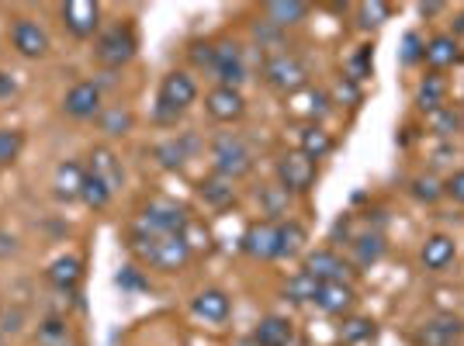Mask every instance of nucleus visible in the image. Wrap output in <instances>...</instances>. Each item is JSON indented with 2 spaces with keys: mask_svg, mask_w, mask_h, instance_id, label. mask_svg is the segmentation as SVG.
Returning <instances> with one entry per match:
<instances>
[{
  "mask_svg": "<svg viewBox=\"0 0 464 346\" xmlns=\"http://www.w3.org/2000/svg\"><path fill=\"white\" fill-rule=\"evenodd\" d=\"M454 256H458V243L444 235V232H437V235H430L423 243V250H420V260H423L426 270H444L454 264Z\"/></svg>",
  "mask_w": 464,
  "mask_h": 346,
  "instance_id": "18",
  "label": "nucleus"
},
{
  "mask_svg": "<svg viewBox=\"0 0 464 346\" xmlns=\"http://www.w3.org/2000/svg\"><path fill=\"white\" fill-rule=\"evenodd\" d=\"M212 70L218 73V87H236L239 91V83H246V77H250L246 49L239 42H218L215 45Z\"/></svg>",
  "mask_w": 464,
  "mask_h": 346,
  "instance_id": "6",
  "label": "nucleus"
},
{
  "mask_svg": "<svg viewBox=\"0 0 464 346\" xmlns=\"http://www.w3.org/2000/svg\"><path fill=\"white\" fill-rule=\"evenodd\" d=\"M45 277H49V284L59 291H77L80 277H83V264H80V256H56L49 270H45Z\"/></svg>",
  "mask_w": 464,
  "mask_h": 346,
  "instance_id": "21",
  "label": "nucleus"
},
{
  "mask_svg": "<svg viewBox=\"0 0 464 346\" xmlns=\"http://www.w3.org/2000/svg\"><path fill=\"white\" fill-rule=\"evenodd\" d=\"M426 121H430V129H433L437 135H450V132H458V129H461V111H458V108H450V104H444V108L430 111Z\"/></svg>",
  "mask_w": 464,
  "mask_h": 346,
  "instance_id": "35",
  "label": "nucleus"
},
{
  "mask_svg": "<svg viewBox=\"0 0 464 346\" xmlns=\"http://www.w3.org/2000/svg\"><path fill=\"white\" fill-rule=\"evenodd\" d=\"M302 270L315 277L319 284H333V281H340V284H350V277H353V270L343 256H336L333 250H312L305 253V264Z\"/></svg>",
  "mask_w": 464,
  "mask_h": 346,
  "instance_id": "11",
  "label": "nucleus"
},
{
  "mask_svg": "<svg viewBox=\"0 0 464 346\" xmlns=\"http://www.w3.org/2000/svg\"><path fill=\"white\" fill-rule=\"evenodd\" d=\"M115 281H118V288H125V291L150 288V284H146V277H142V270H139V267H121V274H118Z\"/></svg>",
  "mask_w": 464,
  "mask_h": 346,
  "instance_id": "41",
  "label": "nucleus"
},
{
  "mask_svg": "<svg viewBox=\"0 0 464 346\" xmlns=\"http://www.w3.org/2000/svg\"><path fill=\"white\" fill-rule=\"evenodd\" d=\"M412 194H416L420 201H426V205H433V201L444 194V184H437L433 177H416V180H412Z\"/></svg>",
  "mask_w": 464,
  "mask_h": 346,
  "instance_id": "40",
  "label": "nucleus"
},
{
  "mask_svg": "<svg viewBox=\"0 0 464 346\" xmlns=\"http://www.w3.org/2000/svg\"><path fill=\"white\" fill-rule=\"evenodd\" d=\"M264 80L277 94H295L309 83V66L295 53H274V56L264 59Z\"/></svg>",
  "mask_w": 464,
  "mask_h": 346,
  "instance_id": "5",
  "label": "nucleus"
},
{
  "mask_svg": "<svg viewBox=\"0 0 464 346\" xmlns=\"http://www.w3.org/2000/svg\"><path fill=\"white\" fill-rule=\"evenodd\" d=\"M357 14H361V24H364V28H382V24L392 18V7L382 4V0H371V4H361V7H357Z\"/></svg>",
  "mask_w": 464,
  "mask_h": 346,
  "instance_id": "39",
  "label": "nucleus"
},
{
  "mask_svg": "<svg viewBox=\"0 0 464 346\" xmlns=\"http://www.w3.org/2000/svg\"><path fill=\"white\" fill-rule=\"evenodd\" d=\"M277 246H281V226L271 218L246 226L243 239H239V250L253 260H277Z\"/></svg>",
  "mask_w": 464,
  "mask_h": 346,
  "instance_id": "9",
  "label": "nucleus"
},
{
  "mask_svg": "<svg viewBox=\"0 0 464 346\" xmlns=\"http://www.w3.org/2000/svg\"><path fill=\"white\" fill-rule=\"evenodd\" d=\"M194 315L205 319V322H226L232 315V298L222 288H205L194 294Z\"/></svg>",
  "mask_w": 464,
  "mask_h": 346,
  "instance_id": "17",
  "label": "nucleus"
},
{
  "mask_svg": "<svg viewBox=\"0 0 464 346\" xmlns=\"http://www.w3.org/2000/svg\"><path fill=\"white\" fill-rule=\"evenodd\" d=\"M205 108L215 121H239L246 115V97L236 87H215L212 94L205 97Z\"/></svg>",
  "mask_w": 464,
  "mask_h": 346,
  "instance_id": "15",
  "label": "nucleus"
},
{
  "mask_svg": "<svg viewBox=\"0 0 464 346\" xmlns=\"http://www.w3.org/2000/svg\"><path fill=\"white\" fill-rule=\"evenodd\" d=\"M59 18H63V28L73 39H91L101 28V4H94V0H70V4L59 7Z\"/></svg>",
  "mask_w": 464,
  "mask_h": 346,
  "instance_id": "10",
  "label": "nucleus"
},
{
  "mask_svg": "<svg viewBox=\"0 0 464 346\" xmlns=\"http://www.w3.org/2000/svg\"><path fill=\"white\" fill-rule=\"evenodd\" d=\"M312 305L319 308V312H326V315H347L350 308L357 305V291H353V284H340V281L319 284Z\"/></svg>",
  "mask_w": 464,
  "mask_h": 346,
  "instance_id": "16",
  "label": "nucleus"
},
{
  "mask_svg": "<svg viewBox=\"0 0 464 346\" xmlns=\"http://www.w3.org/2000/svg\"><path fill=\"white\" fill-rule=\"evenodd\" d=\"M83 167L73 163V159H66V163H59L56 167V177H53V191H56L59 201H77L80 197V187H83Z\"/></svg>",
  "mask_w": 464,
  "mask_h": 346,
  "instance_id": "22",
  "label": "nucleus"
},
{
  "mask_svg": "<svg viewBox=\"0 0 464 346\" xmlns=\"http://www.w3.org/2000/svg\"><path fill=\"white\" fill-rule=\"evenodd\" d=\"M458 35H464V14L458 18V28H454V39H458Z\"/></svg>",
  "mask_w": 464,
  "mask_h": 346,
  "instance_id": "50",
  "label": "nucleus"
},
{
  "mask_svg": "<svg viewBox=\"0 0 464 346\" xmlns=\"http://www.w3.org/2000/svg\"><path fill=\"white\" fill-rule=\"evenodd\" d=\"M194 101H198V83H194L191 73L174 70V73L163 77V83H160V101H156V104H167V108H174V111L184 115Z\"/></svg>",
  "mask_w": 464,
  "mask_h": 346,
  "instance_id": "14",
  "label": "nucleus"
},
{
  "mask_svg": "<svg viewBox=\"0 0 464 346\" xmlns=\"http://www.w3.org/2000/svg\"><path fill=\"white\" fill-rule=\"evenodd\" d=\"M115 197V191L104 184V180H97L94 173H87L83 177V187H80V201L87 205V208H94V212H101V208H108V201Z\"/></svg>",
  "mask_w": 464,
  "mask_h": 346,
  "instance_id": "32",
  "label": "nucleus"
},
{
  "mask_svg": "<svg viewBox=\"0 0 464 346\" xmlns=\"http://www.w3.org/2000/svg\"><path fill=\"white\" fill-rule=\"evenodd\" d=\"M132 111H125V108H104L101 115H97V125H101V132H108V135H129L132 132Z\"/></svg>",
  "mask_w": 464,
  "mask_h": 346,
  "instance_id": "34",
  "label": "nucleus"
},
{
  "mask_svg": "<svg viewBox=\"0 0 464 346\" xmlns=\"http://www.w3.org/2000/svg\"><path fill=\"white\" fill-rule=\"evenodd\" d=\"M212 163L218 177H229V180H239L253 170V149L243 135H218L212 142Z\"/></svg>",
  "mask_w": 464,
  "mask_h": 346,
  "instance_id": "4",
  "label": "nucleus"
},
{
  "mask_svg": "<svg viewBox=\"0 0 464 346\" xmlns=\"http://www.w3.org/2000/svg\"><path fill=\"white\" fill-rule=\"evenodd\" d=\"M14 91H18V83L11 80V73H4V70H0V97H11Z\"/></svg>",
  "mask_w": 464,
  "mask_h": 346,
  "instance_id": "46",
  "label": "nucleus"
},
{
  "mask_svg": "<svg viewBox=\"0 0 464 346\" xmlns=\"http://www.w3.org/2000/svg\"><path fill=\"white\" fill-rule=\"evenodd\" d=\"M194 153V139L188 135H180V139H167V142H160L153 149L156 163L163 167V170H184V163H188V156Z\"/></svg>",
  "mask_w": 464,
  "mask_h": 346,
  "instance_id": "23",
  "label": "nucleus"
},
{
  "mask_svg": "<svg viewBox=\"0 0 464 346\" xmlns=\"http://www.w3.org/2000/svg\"><path fill=\"white\" fill-rule=\"evenodd\" d=\"M298 146H302V153L309 156V159H323V156L333 153V135L326 129H319V125H309V129H302L298 135Z\"/></svg>",
  "mask_w": 464,
  "mask_h": 346,
  "instance_id": "29",
  "label": "nucleus"
},
{
  "mask_svg": "<svg viewBox=\"0 0 464 346\" xmlns=\"http://www.w3.org/2000/svg\"><path fill=\"white\" fill-rule=\"evenodd\" d=\"M11 45L18 49V56L42 59V56H49V32L42 28L39 21L14 18V24H11Z\"/></svg>",
  "mask_w": 464,
  "mask_h": 346,
  "instance_id": "13",
  "label": "nucleus"
},
{
  "mask_svg": "<svg viewBox=\"0 0 464 346\" xmlns=\"http://www.w3.org/2000/svg\"><path fill=\"white\" fill-rule=\"evenodd\" d=\"M188 226H191L188 208H180L167 197H156L139 212L132 232H142V235H184Z\"/></svg>",
  "mask_w": 464,
  "mask_h": 346,
  "instance_id": "2",
  "label": "nucleus"
},
{
  "mask_svg": "<svg viewBox=\"0 0 464 346\" xmlns=\"http://www.w3.org/2000/svg\"><path fill=\"white\" fill-rule=\"evenodd\" d=\"M444 97H447V83L440 73H430V77L416 87V104H420V111H437V108H444Z\"/></svg>",
  "mask_w": 464,
  "mask_h": 346,
  "instance_id": "28",
  "label": "nucleus"
},
{
  "mask_svg": "<svg viewBox=\"0 0 464 346\" xmlns=\"http://www.w3.org/2000/svg\"><path fill=\"white\" fill-rule=\"evenodd\" d=\"M437 11H444V4H420V14H423V18L437 14Z\"/></svg>",
  "mask_w": 464,
  "mask_h": 346,
  "instance_id": "48",
  "label": "nucleus"
},
{
  "mask_svg": "<svg viewBox=\"0 0 464 346\" xmlns=\"http://www.w3.org/2000/svg\"><path fill=\"white\" fill-rule=\"evenodd\" d=\"M198 194H201V201L208 205V208H229L232 201H236V187H232L229 177H205L201 184H198Z\"/></svg>",
  "mask_w": 464,
  "mask_h": 346,
  "instance_id": "26",
  "label": "nucleus"
},
{
  "mask_svg": "<svg viewBox=\"0 0 464 346\" xmlns=\"http://www.w3.org/2000/svg\"><path fill=\"white\" fill-rule=\"evenodd\" d=\"M191 59H194V66H212L215 45H212V42H194V45H191Z\"/></svg>",
  "mask_w": 464,
  "mask_h": 346,
  "instance_id": "42",
  "label": "nucleus"
},
{
  "mask_svg": "<svg viewBox=\"0 0 464 346\" xmlns=\"http://www.w3.org/2000/svg\"><path fill=\"white\" fill-rule=\"evenodd\" d=\"M315 159L295 149V153H285L277 159V184L285 187L288 194H305L315 184Z\"/></svg>",
  "mask_w": 464,
  "mask_h": 346,
  "instance_id": "8",
  "label": "nucleus"
},
{
  "mask_svg": "<svg viewBox=\"0 0 464 346\" xmlns=\"http://www.w3.org/2000/svg\"><path fill=\"white\" fill-rule=\"evenodd\" d=\"M371 336H374V322L364 319V315H353V319H347V322L340 326V340H343L347 346L364 343V340H371Z\"/></svg>",
  "mask_w": 464,
  "mask_h": 346,
  "instance_id": "37",
  "label": "nucleus"
},
{
  "mask_svg": "<svg viewBox=\"0 0 464 346\" xmlns=\"http://www.w3.org/2000/svg\"><path fill=\"white\" fill-rule=\"evenodd\" d=\"M353 260H357V267H374L382 256H385L388 243L382 232H364V235H353Z\"/></svg>",
  "mask_w": 464,
  "mask_h": 346,
  "instance_id": "27",
  "label": "nucleus"
},
{
  "mask_svg": "<svg viewBox=\"0 0 464 346\" xmlns=\"http://www.w3.org/2000/svg\"><path fill=\"white\" fill-rule=\"evenodd\" d=\"M139 49V39H136V28L132 24H111L108 32H101L94 42V59L97 66H104V70H121L125 62H132Z\"/></svg>",
  "mask_w": 464,
  "mask_h": 346,
  "instance_id": "3",
  "label": "nucleus"
},
{
  "mask_svg": "<svg viewBox=\"0 0 464 346\" xmlns=\"http://www.w3.org/2000/svg\"><path fill=\"white\" fill-rule=\"evenodd\" d=\"M350 70H353V77H350V80H361V77H368V73H371V49H368V45H364V49L353 56Z\"/></svg>",
  "mask_w": 464,
  "mask_h": 346,
  "instance_id": "43",
  "label": "nucleus"
},
{
  "mask_svg": "<svg viewBox=\"0 0 464 346\" xmlns=\"http://www.w3.org/2000/svg\"><path fill=\"white\" fill-rule=\"evenodd\" d=\"M336 97H347V101H353V104L361 101V94H357V91L350 87V80H343V83H336Z\"/></svg>",
  "mask_w": 464,
  "mask_h": 346,
  "instance_id": "47",
  "label": "nucleus"
},
{
  "mask_svg": "<svg viewBox=\"0 0 464 346\" xmlns=\"http://www.w3.org/2000/svg\"><path fill=\"white\" fill-rule=\"evenodd\" d=\"M420 56H423L420 39H416V35H406V53H402V59H406V62H412V59H420Z\"/></svg>",
  "mask_w": 464,
  "mask_h": 346,
  "instance_id": "45",
  "label": "nucleus"
},
{
  "mask_svg": "<svg viewBox=\"0 0 464 346\" xmlns=\"http://www.w3.org/2000/svg\"><path fill=\"white\" fill-rule=\"evenodd\" d=\"M423 59H426V66H433V70H447V66H454V62L461 59L458 39H454V35H437V39H430L423 45Z\"/></svg>",
  "mask_w": 464,
  "mask_h": 346,
  "instance_id": "24",
  "label": "nucleus"
},
{
  "mask_svg": "<svg viewBox=\"0 0 464 346\" xmlns=\"http://www.w3.org/2000/svg\"><path fill=\"white\" fill-rule=\"evenodd\" d=\"M101 111H104L101 108V83H94V80H80L63 97V115L77 118V121L97 118Z\"/></svg>",
  "mask_w": 464,
  "mask_h": 346,
  "instance_id": "12",
  "label": "nucleus"
},
{
  "mask_svg": "<svg viewBox=\"0 0 464 346\" xmlns=\"http://www.w3.org/2000/svg\"><path fill=\"white\" fill-rule=\"evenodd\" d=\"M97 180H104L111 191L121 187V180H125V173H121V163H118V156L111 149H104V146H97L94 153H91V170Z\"/></svg>",
  "mask_w": 464,
  "mask_h": 346,
  "instance_id": "25",
  "label": "nucleus"
},
{
  "mask_svg": "<svg viewBox=\"0 0 464 346\" xmlns=\"http://www.w3.org/2000/svg\"><path fill=\"white\" fill-rule=\"evenodd\" d=\"M305 250V229L298 222H285L281 226V246H277V256H298Z\"/></svg>",
  "mask_w": 464,
  "mask_h": 346,
  "instance_id": "36",
  "label": "nucleus"
},
{
  "mask_svg": "<svg viewBox=\"0 0 464 346\" xmlns=\"http://www.w3.org/2000/svg\"><path fill=\"white\" fill-rule=\"evenodd\" d=\"M444 194L464 205V170H458L454 177H447V180H444Z\"/></svg>",
  "mask_w": 464,
  "mask_h": 346,
  "instance_id": "44",
  "label": "nucleus"
},
{
  "mask_svg": "<svg viewBox=\"0 0 464 346\" xmlns=\"http://www.w3.org/2000/svg\"><path fill=\"white\" fill-rule=\"evenodd\" d=\"M232 346H260V343H256L253 336H243V340H236V343H232Z\"/></svg>",
  "mask_w": 464,
  "mask_h": 346,
  "instance_id": "49",
  "label": "nucleus"
},
{
  "mask_svg": "<svg viewBox=\"0 0 464 346\" xmlns=\"http://www.w3.org/2000/svg\"><path fill=\"white\" fill-rule=\"evenodd\" d=\"M253 340L260 346H291L295 343V326L285 315H264L260 326L253 329Z\"/></svg>",
  "mask_w": 464,
  "mask_h": 346,
  "instance_id": "19",
  "label": "nucleus"
},
{
  "mask_svg": "<svg viewBox=\"0 0 464 346\" xmlns=\"http://www.w3.org/2000/svg\"><path fill=\"white\" fill-rule=\"evenodd\" d=\"M35 346H77V340H73V332L66 326V319H45L39 326Z\"/></svg>",
  "mask_w": 464,
  "mask_h": 346,
  "instance_id": "31",
  "label": "nucleus"
},
{
  "mask_svg": "<svg viewBox=\"0 0 464 346\" xmlns=\"http://www.w3.org/2000/svg\"><path fill=\"white\" fill-rule=\"evenodd\" d=\"M315 291H319V281L309 277L305 270H298L295 277H288V284H285V298L295 302V305H305V302H315Z\"/></svg>",
  "mask_w": 464,
  "mask_h": 346,
  "instance_id": "33",
  "label": "nucleus"
},
{
  "mask_svg": "<svg viewBox=\"0 0 464 346\" xmlns=\"http://www.w3.org/2000/svg\"><path fill=\"white\" fill-rule=\"evenodd\" d=\"M129 250L136 253L146 267L163 270V274L184 270L194 256L188 235H142V232H132Z\"/></svg>",
  "mask_w": 464,
  "mask_h": 346,
  "instance_id": "1",
  "label": "nucleus"
},
{
  "mask_svg": "<svg viewBox=\"0 0 464 346\" xmlns=\"http://www.w3.org/2000/svg\"><path fill=\"white\" fill-rule=\"evenodd\" d=\"M260 208H264V215L271 218V222H277L281 215H288V205H291V194L281 187V184H267V187H260Z\"/></svg>",
  "mask_w": 464,
  "mask_h": 346,
  "instance_id": "30",
  "label": "nucleus"
},
{
  "mask_svg": "<svg viewBox=\"0 0 464 346\" xmlns=\"http://www.w3.org/2000/svg\"><path fill=\"white\" fill-rule=\"evenodd\" d=\"M24 149V135L18 129H0V170L11 167Z\"/></svg>",
  "mask_w": 464,
  "mask_h": 346,
  "instance_id": "38",
  "label": "nucleus"
},
{
  "mask_svg": "<svg viewBox=\"0 0 464 346\" xmlns=\"http://www.w3.org/2000/svg\"><path fill=\"white\" fill-rule=\"evenodd\" d=\"M309 4L302 0H271L264 4V21H271L274 28H291V24H302L309 18Z\"/></svg>",
  "mask_w": 464,
  "mask_h": 346,
  "instance_id": "20",
  "label": "nucleus"
},
{
  "mask_svg": "<svg viewBox=\"0 0 464 346\" xmlns=\"http://www.w3.org/2000/svg\"><path fill=\"white\" fill-rule=\"evenodd\" d=\"M412 343L416 346H461L464 343V319L450 315V312H440V315L426 319L423 326L416 329Z\"/></svg>",
  "mask_w": 464,
  "mask_h": 346,
  "instance_id": "7",
  "label": "nucleus"
}]
</instances>
